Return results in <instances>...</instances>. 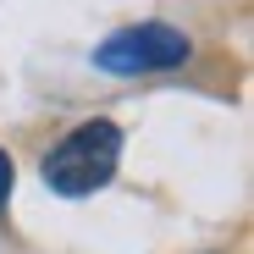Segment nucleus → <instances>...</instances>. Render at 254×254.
Here are the masks:
<instances>
[{
  "label": "nucleus",
  "mask_w": 254,
  "mask_h": 254,
  "mask_svg": "<svg viewBox=\"0 0 254 254\" xmlns=\"http://www.w3.org/2000/svg\"><path fill=\"white\" fill-rule=\"evenodd\" d=\"M188 39L166 22H144V28H122L111 33L105 45L94 50V66L100 72H116V77H138V72H166V66H183L188 61Z\"/></svg>",
  "instance_id": "nucleus-2"
},
{
  "label": "nucleus",
  "mask_w": 254,
  "mask_h": 254,
  "mask_svg": "<svg viewBox=\"0 0 254 254\" xmlns=\"http://www.w3.org/2000/svg\"><path fill=\"white\" fill-rule=\"evenodd\" d=\"M6 193H11V160L0 155V204H6Z\"/></svg>",
  "instance_id": "nucleus-3"
},
{
  "label": "nucleus",
  "mask_w": 254,
  "mask_h": 254,
  "mask_svg": "<svg viewBox=\"0 0 254 254\" xmlns=\"http://www.w3.org/2000/svg\"><path fill=\"white\" fill-rule=\"evenodd\" d=\"M116 160H122V127L94 116V122H83L72 127V133L45 155V183L66 199H83V193H94L116 177Z\"/></svg>",
  "instance_id": "nucleus-1"
}]
</instances>
